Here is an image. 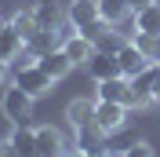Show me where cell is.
<instances>
[{
	"label": "cell",
	"instance_id": "cell-13",
	"mask_svg": "<svg viewBox=\"0 0 160 157\" xmlns=\"http://www.w3.org/2000/svg\"><path fill=\"white\" fill-rule=\"evenodd\" d=\"M66 117H69L73 128H95V102H88V99H73L69 110H66Z\"/></svg>",
	"mask_w": 160,
	"mask_h": 157
},
{
	"label": "cell",
	"instance_id": "cell-28",
	"mask_svg": "<svg viewBox=\"0 0 160 157\" xmlns=\"http://www.w3.org/2000/svg\"><path fill=\"white\" fill-rule=\"evenodd\" d=\"M98 157H113V154H98Z\"/></svg>",
	"mask_w": 160,
	"mask_h": 157
},
{
	"label": "cell",
	"instance_id": "cell-3",
	"mask_svg": "<svg viewBox=\"0 0 160 157\" xmlns=\"http://www.w3.org/2000/svg\"><path fill=\"white\" fill-rule=\"evenodd\" d=\"M128 80H131V106H149L153 91H157V84H160V62H149L142 73H135V77H128Z\"/></svg>",
	"mask_w": 160,
	"mask_h": 157
},
{
	"label": "cell",
	"instance_id": "cell-9",
	"mask_svg": "<svg viewBox=\"0 0 160 157\" xmlns=\"http://www.w3.org/2000/svg\"><path fill=\"white\" fill-rule=\"evenodd\" d=\"M98 99L131 106V80H128V77H109V80H98Z\"/></svg>",
	"mask_w": 160,
	"mask_h": 157
},
{
	"label": "cell",
	"instance_id": "cell-29",
	"mask_svg": "<svg viewBox=\"0 0 160 157\" xmlns=\"http://www.w3.org/2000/svg\"><path fill=\"white\" fill-rule=\"evenodd\" d=\"M157 4H160V0H157Z\"/></svg>",
	"mask_w": 160,
	"mask_h": 157
},
{
	"label": "cell",
	"instance_id": "cell-18",
	"mask_svg": "<svg viewBox=\"0 0 160 157\" xmlns=\"http://www.w3.org/2000/svg\"><path fill=\"white\" fill-rule=\"evenodd\" d=\"M98 15L109 22V26H117L120 19L131 15V4H128V0H98Z\"/></svg>",
	"mask_w": 160,
	"mask_h": 157
},
{
	"label": "cell",
	"instance_id": "cell-20",
	"mask_svg": "<svg viewBox=\"0 0 160 157\" xmlns=\"http://www.w3.org/2000/svg\"><path fill=\"white\" fill-rule=\"evenodd\" d=\"M0 157H22V154L15 150V143H11V139H4V143H0Z\"/></svg>",
	"mask_w": 160,
	"mask_h": 157
},
{
	"label": "cell",
	"instance_id": "cell-11",
	"mask_svg": "<svg viewBox=\"0 0 160 157\" xmlns=\"http://www.w3.org/2000/svg\"><path fill=\"white\" fill-rule=\"evenodd\" d=\"M33 15H37L40 30H58L62 22H69L66 15H62V8L55 4V0H37V8H33Z\"/></svg>",
	"mask_w": 160,
	"mask_h": 157
},
{
	"label": "cell",
	"instance_id": "cell-7",
	"mask_svg": "<svg viewBox=\"0 0 160 157\" xmlns=\"http://www.w3.org/2000/svg\"><path fill=\"white\" fill-rule=\"evenodd\" d=\"M88 73H91L95 80L124 77V73H120V62H117V55H109V51H98V48H95V55L88 59Z\"/></svg>",
	"mask_w": 160,
	"mask_h": 157
},
{
	"label": "cell",
	"instance_id": "cell-25",
	"mask_svg": "<svg viewBox=\"0 0 160 157\" xmlns=\"http://www.w3.org/2000/svg\"><path fill=\"white\" fill-rule=\"evenodd\" d=\"M153 102H157V106H160V84H157V91H153Z\"/></svg>",
	"mask_w": 160,
	"mask_h": 157
},
{
	"label": "cell",
	"instance_id": "cell-4",
	"mask_svg": "<svg viewBox=\"0 0 160 157\" xmlns=\"http://www.w3.org/2000/svg\"><path fill=\"white\" fill-rule=\"evenodd\" d=\"M15 84H18V88H26L33 99L48 95V91L55 88V80L40 69V62H26V66H18V69H15Z\"/></svg>",
	"mask_w": 160,
	"mask_h": 157
},
{
	"label": "cell",
	"instance_id": "cell-22",
	"mask_svg": "<svg viewBox=\"0 0 160 157\" xmlns=\"http://www.w3.org/2000/svg\"><path fill=\"white\" fill-rule=\"evenodd\" d=\"M66 157H95V154H88V150L80 146V150H69V154H66Z\"/></svg>",
	"mask_w": 160,
	"mask_h": 157
},
{
	"label": "cell",
	"instance_id": "cell-14",
	"mask_svg": "<svg viewBox=\"0 0 160 157\" xmlns=\"http://www.w3.org/2000/svg\"><path fill=\"white\" fill-rule=\"evenodd\" d=\"M135 30L138 33H149V37H160V4H146L142 11H135Z\"/></svg>",
	"mask_w": 160,
	"mask_h": 157
},
{
	"label": "cell",
	"instance_id": "cell-15",
	"mask_svg": "<svg viewBox=\"0 0 160 157\" xmlns=\"http://www.w3.org/2000/svg\"><path fill=\"white\" fill-rule=\"evenodd\" d=\"M11 143H15V150H18L22 157H37V128H29V124H15Z\"/></svg>",
	"mask_w": 160,
	"mask_h": 157
},
{
	"label": "cell",
	"instance_id": "cell-17",
	"mask_svg": "<svg viewBox=\"0 0 160 157\" xmlns=\"http://www.w3.org/2000/svg\"><path fill=\"white\" fill-rule=\"evenodd\" d=\"M11 30L18 33L22 40H26V44H29L33 37H37V30H40V22H37V15H33V11H18V15H15V19L8 22Z\"/></svg>",
	"mask_w": 160,
	"mask_h": 157
},
{
	"label": "cell",
	"instance_id": "cell-26",
	"mask_svg": "<svg viewBox=\"0 0 160 157\" xmlns=\"http://www.w3.org/2000/svg\"><path fill=\"white\" fill-rule=\"evenodd\" d=\"M4 26H8V22H0V33H4Z\"/></svg>",
	"mask_w": 160,
	"mask_h": 157
},
{
	"label": "cell",
	"instance_id": "cell-10",
	"mask_svg": "<svg viewBox=\"0 0 160 157\" xmlns=\"http://www.w3.org/2000/svg\"><path fill=\"white\" fill-rule=\"evenodd\" d=\"M62 51L73 59V66H80V62H88L95 55V40H88L84 33H69V37L62 40Z\"/></svg>",
	"mask_w": 160,
	"mask_h": 157
},
{
	"label": "cell",
	"instance_id": "cell-23",
	"mask_svg": "<svg viewBox=\"0 0 160 157\" xmlns=\"http://www.w3.org/2000/svg\"><path fill=\"white\" fill-rule=\"evenodd\" d=\"M4 80H8V62L0 59V84H4Z\"/></svg>",
	"mask_w": 160,
	"mask_h": 157
},
{
	"label": "cell",
	"instance_id": "cell-6",
	"mask_svg": "<svg viewBox=\"0 0 160 157\" xmlns=\"http://www.w3.org/2000/svg\"><path fill=\"white\" fill-rule=\"evenodd\" d=\"M66 19H69V26L77 33H84L88 26H95V22L102 19L98 15V0H73L69 11H66Z\"/></svg>",
	"mask_w": 160,
	"mask_h": 157
},
{
	"label": "cell",
	"instance_id": "cell-16",
	"mask_svg": "<svg viewBox=\"0 0 160 157\" xmlns=\"http://www.w3.org/2000/svg\"><path fill=\"white\" fill-rule=\"evenodd\" d=\"M22 51H26V40L11 30V26H4V33H0V59H4V62H15Z\"/></svg>",
	"mask_w": 160,
	"mask_h": 157
},
{
	"label": "cell",
	"instance_id": "cell-21",
	"mask_svg": "<svg viewBox=\"0 0 160 157\" xmlns=\"http://www.w3.org/2000/svg\"><path fill=\"white\" fill-rule=\"evenodd\" d=\"M128 4H131V11H142L146 4H153V0H128Z\"/></svg>",
	"mask_w": 160,
	"mask_h": 157
},
{
	"label": "cell",
	"instance_id": "cell-2",
	"mask_svg": "<svg viewBox=\"0 0 160 157\" xmlns=\"http://www.w3.org/2000/svg\"><path fill=\"white\" fill-rule=\"evenodd\" d=\"M128 110L124 102H106V99H98L95 102V132L98 135H113V132H120V128L128 124Z\"/></svg>",
	"mask_w": 160,
	"mask_h": 157
},
{
	"label": "cell",
	"instance_id": "cell-5",
	"mask_svg": "<svg viewBox=\"0 0 160 157\" xmlns=\"http://www.w3.org/2000/svg\"><path fill=\"white\" fill-rule=\"evenodd\" d=\"M117 62H120V73H124V77H135V73H142L153 59L135 44V40H124V48L117 51Z\"/></svg>",
	"mask_w": 160,
	"mask_h": 157
},
{
	"label": "cell",
	"instance_id": "cell-12",
	"mask_svg": "<svg viewBox=\"0 0 160 157\" xmlns=\"http://www.w3.org/2000/svg\"><path fill=\"white\" fill-rule=\"evenodd\" d=\"M51 154H62V132L55 124H44L37 128V157H51Z\"/></svg>",
	"mask_w": 160,
	"mask_h": 157
},
{
	"label": "cell",
	"instance_id": "cell-8",
	"mask_svg": "<svg viewBox=\"0 0 160 157\" xmlns=\"http://www.w3.org/2000/svg\"><path fill=\"white\" fill-rule=\"evenodd\" d=\"M37 62H40V69H44V73H48L51 80H62V77H66V73L73 69V59H69V55H66L62 48H55V51H44V55H40Z\"/></svg>",
	"mask_w": 160,
	"mask_h": 157
},
{
	"label": "cell",
	"instance_id": "cell-1",
	"mask_svg": "<svg viewBox=\"0 0 160 157\" xmlns=\"http://www.w3.org/2000/svg\"><path fill=\"white\" fill-rule=\"evenodd\" d=\"M0 106H4V117H8L11 124H29V117H33V95L26 88H18V84H11V88L4 91Z\"/></svg>",
	"mask_w": 160,
	"mask_h": 157
},
{
	"label": "cell",
	"instance_id": "cell-19",
	"mask_svg": "<svg viewBox=\"0 0 160 157\" xmlns=\"http://www.w3.org/2000/svg\"><path fill=\"white\" fill-rule=\"evenodd\" d=\"M120 157H157V154H153V146H149V143H142V139H138V143L124 146V154H120Z\"/></svg>",
	"mask_w": 160,
	"mask_h": 157
},
{
	"label": "cell",
	"instance_id": "cell-24",
	"mask_svg": "<svg viewBox=\"0 0 160 157\" xmlns=\"http://www.w3.org/2000/svg\"><path fill=\"white\" fill-rule=\"evenodd\" d=\"M153 62H160V40H157V48H153Z\"/></svg>",
	"mask_w": 160,
	"mask_h": 157
},
{
	"label": "cell",
	"instance_id": "cell-27",
	"mask_svg": "<svg viewBox=\"0 0 160 157\" xmlns=\"http://www.w3.org/2000/svg\"><path fill=\"white\" fill-rule=\"evenodd\" d=\"M51 157H66V154H51Z\"/></svg>",
	"mask_w": 160,
	"mask_h": 157
}]
</instances>
